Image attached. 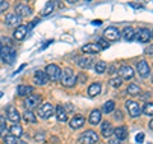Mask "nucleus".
<instances>
[{"mask_svg":"<svg viewBox=\"0 0 153 144\" xmlns=\"http://www.w3.org/2000/svg\"><path fill=\"white\" fill-rule=\"evenodd\" d=\"M61 83H63V85H65V87H74L75 83H76V78L75 75L73 73V70H71L70 68H65L63 71H61Z\"/></svg>","mask_w":153,"mask_h":144,"instance_id":"obj_1","label":"nucleus"},{"mask_svg":"<svg viewBox=\"0 0 153 144\" xmlns=\"http://www.w3.org/2000/svg\"><path fill=\"white\" fill-rule=\"evenodd\" d=\"M0 59L8 65H12L16 60V50L10 46H3L0 52Z\"/></svg>","mask_w":153,"mask_h":144,"instance_id":"obj_2","label":"nucleus"},{"mask_svg":"<svg viewBox=\"0 0 153 144\" xmlns=\"http://www.w3.org/2000/svg\"><path fill=\"white\" fill-rule=\"evenodd\" d=\"M40 103H41V96L40 94H30L26 97L25 102H23V106H25L26 110L32 111V110H35L36 107L40 106Z\"/></svg>","mask_w":153,"mask_h":144,"instance_id":"obj_3","label":"nucleus"},{"mask_svg":"<svg viewBox=\"0 0 153 144\" xmlns=\"http://www.w3.org/2000/svg\"><path fill=\"white\" fill-rule=\"evenodd\" d=\"M45 73L49 76V79L52 82H56L61 78V69L56 64H49L45 69Z\"/></svg>","mask_w":153,"mask_h":144,"instance_id":"obj_4","label":"nucleus"},{"mask_svg":"<svg viewBox=\"0 0 153 144\" xmlns=\"http://www.w3.org/2000/svg\"><path fill=\"white\" fill-rule=\"evenodd\" d=\"M37 115L40 116L41 119H50L52 115H54V107H52V105L49 103V102H46V103H42L38 106L37 108Z\"/></svg>","mask_w":153,"mask_h":144,"instance_id":"obj_5","label":"nucleus"},{"mask_svg":"<svg viewBox=\"0 0 153 144\" xmlns=\"http://www.w3.org/2000/svg\"><path fill=\"white\" fill-rule=\"evenodd\" d=\"M97 142H98V135H97V133H94L93 130L84 131L82 135L79 137L80 144H96Z\"/></svg>","mask_w":153,"mask_h":144,"instance_id":"obj_6","label":"nucleus"},{"mask_svg":"<svg viewBox=\"0 0 153 144\" xmlns=\"http://www.w3.org/2000/svg\"><path fill=\"white\" fill-rule=\"evenodd\" d=\"M125 107H126L128 112H129V115H130L131 117H138L140 115V107H139V105H138L135 101H126Z\"/></svg>","mask_w":153,"mask_h":144,"instance_id":"obj_7","label":"nucleus"},{"mask_svg":"<svg viewBox=\"0 0 153 144\" xmlns=\"http://www.w3.org/2000/svg\"><path fill=\"white\" fill-rule=\"evenodd\" d=\"M103 36L108 41H117L120 38V32L116 27H107L103 32Z\"/></svg>","mask_w":153,"mask_h":144,"instance_id":"obj_8","label":"nucleus"},{"mask_svg":"<svg viewBox=\"0 0 153 144\" xmlns=\"http://www.w3.org/2000/svg\"><path fill=\"white\" fill-rule=\"evenodd\" d=\"M14 12H16V14L18 17L27 18V17H30L32 14V9L28 7L27 4H18V5L16 7V9H14Z\"/></svg>","mask_w":153,"mask_h":144,"instance_id":"obj_9","label":"nucleus"},{"mask_svg":"<svg viewBox=\"0 0 153 144\" xmlns=\"http://www.w3.org/2000/svg\"><path fill=\"white\" fill-rule=\"evenodd\" d=\"M49 76L46 75L45 71H41V70H37L35 75H33V82L37 84V85H45L49 83Z\"/></svg>","mask_w":153,"mask_h":144,"instance_id":"obj_10","label":"nucleus"},{"mask_svg":"<svg viewBox=\"0 0 153 144\" xmlns=\"http://www.w3.org/2000/svg\"><path fill=\"white\" fill-rule=\"evenodd\" d=\"M151 37H152V33L149 30H147V28H142V30L138 31L135 33V36H134V38L139 42H148L151 40Z\"/></svg>","mask_w":153,"mask_h":144,"instance_id":"obj_11","label":"nucleus"},{"mask_svg":"<svg viewBox=\"0 0 153 144\" xmlns=\"http://www.w3.org/2000/svg\"><path fill=\"white\" fill-rule=\"evenodd\" d=\"M137 70H138V74H139L142 78H147V76L149 75V71H151L149 65H148L147 61H144V60H142L137 64Z\"/></svg>","mask_w":153,"mask_h":144,"instance_id":"obj_12","label":"nucleus"},{"mask_svg":"<svg viewBox=\"0 0 153 144\" xmlns=\"http://www.w3.org/2000/svg\"><path fill=\"white\" fill-rule=\"evenodd\" d=\"M5 24L8 27H18L19 26V23H21V17H18L16 13H9L7 14V17H5Z\"/></svg>","mask_w":153,"mask_h":144,"instance_id":"obj_13","label":"nucleus"},{"mask_svg":"<svg viewBox=\"0 0 153 144\" xmlns=\"http://www.w3.org/2000/svg\"><path fill=\"white\" fill-rule=\"evenodd\" d=\"M7 117L12 122H19V120H21V115H19L18 110L14 106H8L7 107Z\"/></svg>","mask_w":153,"mask_h":144,"instance_id":"obj_14","label":"nucleus"},{"mask_svg":"<svg viewBox=\"0 0 153 144\" xmlns=\"http://www.w3.org/2000/svg\"><path fill=\"white\" fill-rule=\"evenodd\" d=\"M119 75L121 76V78L124 79H131L133 76H134V71L133 69L130 68V66H128V65H123L120 69H119Z\"/></svg>","mask_w":153,"mask_h":144,"instance_id":"obj_15","label":"nucleus"},{"mask_svg":"<svg viewBox=\"0 0 153 144\" xmlns=\"http://www.w3.org/2000/svg\"><path fill=\"white\" fill-rule=\"evenodd\" d=\"M85 122V119L82 116V115H76V116H74L73 119L70 120V128L71 129H80Z\"/></svg>","mask_w":153,"mask_h":144,"instance_id":"obj_16","label":"nucleus"},{"mask_svg":"<svg viewBox=\"0 0 153 144\" xmlns=\"http://www.w3.org/2000/svg\"><path fill=\"white\" fill-rule=\"evenodd\" d=\"M82 51L85 54H98V52L102 51V49L100 47L98 44H87L82 47Z\"/></svg>","mask_w":153,"mask_h":144,"instance_id":"obj_17","label":"nucleus"},{"mask_svg":"<svg viewBox=\"0 0 153 144\" xmlns=\"http://www.w3.org/2000/svg\"><path fill=\"white\" fill-rule=\"evenodd\" d=\"M94 63V59L93 57H80V59H78V61H76V64H78L79 68L82 69H89L91 66L93 65Z\"/></svg>","mask_w":153,"mask_h":144,"instance_id":"obj_18","label":"nucleus"},{"mask_svg":"<svg viewBox=\"0 0 153 144\" xmlns=\"http://www.w3.org/2000/svg\"><path fill=\"white\" fill-rule=\"evenodd\" d=\"M27 27L26 26H23V24H19L17 28H16V31H14V38L18 41H22L23 38L26 37L27 35Z\"/></svg>","mask_w":153,"mask_h":144,"instance_id":"obj_19","label":"nucleus"},{"mask_svg":"<svg viewBox=\"0 0 153 144\" xmlns=\"http://www.w3.org/2000/svg\"><path fill=\"white\" fill-rule=\"evenodd\" d=\"M17 93H18V96H21V97H25V96L27 97V96L33 93V87L26 85V84H21V85H18V88H17Z\"/></svg>","mask_w":153,"mask_h":144,"instance_id":"obj_20","label":"nucleus"},{"mask_svg":"<svg viewBox=\"0 0 153 144\" xmlns=\"http://www.w3.org/2000/svg\"><path fill=\"white\" fill-rule=\"evenodd\" d=\"M101 131H102V135H103L105 138L111 137V135H112V133H114L112 125H111V124H110L108 121H103L102 126H101Z\"/></svg>","mask_w":153,"mask_h":144,"instance_id":"obj_21","label":"nucleus"},{"mask_svg":"<svg viewBox=\"0 0 153 144\" xmlns=\"http://www.w3.org/2000/svg\"><path fill=\"white\" fill-rule=\"evenodd\" d=\"M114 133H115V135H116L117 140H124V139H126V137H128V130H126L125 126H119V128H116L114 130Z\"/></svg>","mask_w":153,"mask_h":144,"instance_id":"obj_22","label":"nucleus"},{"mask_svg":"<svg viewBox=\"0 0 153 144\" xmlns=\"http://www.w3.org/2000/svg\"><path fill=\"white\" fill-rule=\"evenodd\" d=\"M23 120H25L27 124H36L37 122L36 115L32 111H30V110H26V111L23 112Z\"/></svg>","mask_w":153,"mask_h":144,"instance_id":"obj_23","label":"nucleus"},{"mask_svg":"<svg viewBox=\"0 0 153 144\" xmlns=\"http://www.w3.org/2000/svg\"><path fill=\"white\" fill-rule=\"evenodd\" d=\"M56 117L59 121H66L68 120V112L65 111V108L63 106H57L56 107Z\"/></svg>","mask_w":153,"mask_h":144,"instance_id":"obj_24","label":"nucleus"},{"mask_svg":"<svg viewBox=\"0 0 153 144\" xmlns=\"http://www.w3.org/2000/svg\"><path fill=\"white\" fill-rule=\"evenodd\" d=\"M9 131H10L12 135L17 137V138H19V137L23 135V129H22V126L19 125L18 122H14L13 125L10 126V129H9Z\"/></svg>","mask_w":153,"mask_h":144,"instance_id":"obj_25","label":"nucleus"},{"mask_svg":"<svg viewBox=\"0 0 153 144\" xmlns=\"http://www.w3.org/2000/svg\"><path fill=\"white\" fill-rule=\"evenodd\" d=\"M100 92H101V83H93V84H91L89 85V88H88V94L91 96V97H94V96H97L100 94Z\"/></svg>","mask_w":153,"mask_h":144,"instance_id":"obj_26","label":"nucleus"},{"mask_svg":"<svg viewBox=\"0 0 153 144\" xmlns=\"http://www.w3.org/2000/svg\"><path fill=\"white\" fill-rule=\"evenodd\" d=\"M100 121H101V112H100L98 110H93L89 115V122L92 124V125H97Z\"/></svg>","mask_w":153,"mask_h":144,"instance_id":"obj_27","label":"nucleus"},{"mask_svg":"<svg viewBox=\"0 0 153 144\" xmlns=\"http://www.w3.org/2000/svg\"><path fill=\"white\" fill-rule=\"evenodd\" d=\"M134 36H135V32H134L131 27H126L125 30H124V38H125L126 41L134 40Z\"/></svg>","mask_w":153,"mask_h":144,"instance_id":"obj_28","label":"nucleus"},{"mask_svg":"<svg viewBox=\"0 0 153 144\" xmlns=\"http://www.w3.org/2000/svg\"><path fill=\"white\" fill-rule=\"evenodd\" d=\"M54 9H55V4L54 1H49L45 5L44 8V10H42V16H50V14L54 12Z\"/></svg>","mask_w":153,"mask_h":144,"instance_id":"obj_29","label":"nucleus"},{"mask_svg":"<svg viewBox=\"0 0 153 144\" xmlns=\"http://www.w3.org/2000/svg\"><path fill=\"white\" fill-rule=\"evenodd\" d=\"M114 108H115V102L114 101H107V102H105V105H103L102 111L105 114H110V112L114 111Z\"/></svg>","mask_w":153,"mask_h":144,"instance_id":"obj_30","label":"nucleus"},{"mask_svg":"<svg viewBox=\"0 0 153 144\" xmlns=\"http://www.w3.org/2000/svg\"><path fill=\"white\" fill-rule=\"evenodd\" d=\"M143 114L147 116H153V102H147L143 106Z\"/></svg>","mask_w":153,"mask_h":144,"instance_id":"obj_31","label":"nucleus"},{"mask_svg":"<svg viewBox=\"0 0 153 144\" xmlns=\"http://www.w3.org/2000/svg\"><path fill=\"white\" fill-rule=\"evenodd\" d=\"M18 143H19V139L17 137L12 135V134L4 137V144H18Z\"/></svg>","mask_w":153,"mask_h":144,"instance_id":"obj_32","label":"nucleus"},{"mask_svg":"<svg viewBox=\"0 0 153 144\" xmlns=\"http://www.w3.org/2000/svg\"><path fill=\"white\" fill-rule=\"evenodd\" d=\"M128 93H130V94H133V96H137V94L140 93V88L138 87L137 84L131 83V84L128 85Z\"/></svg>","mask_w":153,"mask_h":144,"instance_id":"obj_33","label":"nucleus"},{"mask_svg":"<svg viewBox=\"0 0 153 144\" xmlns=\"http://www.w3.org/2000/svg\"><path fill=\"white\" fill-rule=\"evenodd\" d=\"M8 133V128H7V124H5V117L4 116H0V135H4Z\"/></svg>","mask_w":153,"mask_h":144,"instance_id":"obj_34","label":"nucleus"},{"mask_svg":"<svg viewBox=\"0 0 153 144\" xmlns=\"http://www.w3.org/2000/svg\"><path fill=\"white\" fill-rule=\"evenodd\" d=\"M106 63L105 61H98V63H96V66H94V69H96V73H98V74H102L105 73V70H106Z\"/></svg>","mask_w":153,"mask_h":144,"instance_id":"obj_35","label":"nucleus"},{"mask_svg":"<svg viewBox=\"0 0 153 144\" xmlns=\"http://www.w3.org/2000/svg\"><path fill=\"white\" fill-rule=\"evenodd\" d=\"M121 83H123V82H121V79H120V78H114V79L110 80V85H111V87H115V88L120 87Z\"/></svg>","mask_w":153,"mask_h":144,"instance_id":"obj_36","label":"nucleus"},{"mask_svg":"<svg viewBox=\"0 0 153 144\" xmlns=\"http://www.w3.org/2000/svg\"><path fill=\"white\" fill-rule=\"evenodd\" d=\"M8 8H9V3L7 1V0H4V1H1V3H0V14L5 12Z\"/></svg>","mask_w":153,"mask_h":144,"instance_id":"obj_37","label":"nucleus"},{"mask_svg":"<svg viewBox=\"0 0 153 144\" xmlns=\"http://www.w3.org/2000/svg\"><path fill=\"white\" fill-rule=\"evenodd\" d=\"M97 44L100 45V47H101V49L102 50H106V49H108V44H107V42L106 41H105L103 40V38H100V40H98V42H97Z\"/></svg>","mask_w":153,"mask_h":144,"instance_id":"obj_38","label":"nucleus"},{"mask_svg":"<svg viewBox=\"0 0 153 144\" xmlns=\"http://www.w3.org/2000/svg\"><path fill=\"white\" fill-rule=\"evenodd\" d=\"M135 140H137L138 144H142L143 142H144V134H143V133H139V134H138V135L135 137Z\"/></svg>","mask_w":153,"mask_h":144,"instance_id":"obj_39","label":"nucleus"},{"mask_svg":"<svg viewBox=\"0 0 153 144\" xmlns=\"http://www.w3.org/2000/svg\"><path fill=\"white\" fill-rule=\"evenodd\" d=\"M35 139H36L37 142H42V140L45 139V134H44V133H38V134H36Z\"/></svg>","mask_w":153,"mask_h":144,"instance_id":"obj_40","label":"nucleus"},{"mask_svg":"<svg viewBox=\"0 0 153 144\" xmlns=\"http://www.w3.org/2000/svg\"><path fill=\"white\" fill-rule=\"evenodd\" d=\"M146 54H147V55H153V44L149 45V46H148L147 49H146Z\"/></svg>","mask_w":153,"mask_h":144,"instance_id":"obj_41","label":"nucleus"},{"mask_svg":"<svg viewBox=\"0 0 153 144\" xmlns=\"http://www.w3.org/2000/svg\"><path fill=\"white\" fill-rule=\"evenodd\" d=\"M108 144H120V142H119L117 139H111V140L108 142Z\"/></svg>","mask_w":153,"mask_h":144,"instance_id":"obj_42","label":"nucleus"},{"mask_svg":"<svg viewBox=\"0 0 153 144\" xmlns=\"http://www.w3.org/2000/svg\"><path fill=\"white\" fill-rule=\"evenodd\" d=\"M115 119H119V120H121V119H123L120 111H117V112H116V115H115Z\"/></svg>","mask_w":153,"mask_h":144,"instance_id":"obj_43","label":"nucleus"},{"mask_svg":"<svg viewBox=\"0 0 153 144\" xmlns=\"http://www.w3.org/2000/svg\"><path fill=\"white\" fill-rule=\"evenodd\" d=\"M149 97H151V93H149V92H146V94H144V96H142V98H143V99L149 98Z\"/></svg>","mask_w":153,"mask_h":144,"instance_id":"obj_44","label":"nucleus"},{"mask_svg":"<svg viewBox=\"0 0 153 144\" xmlns=\"http://www.w3.org/2000/svg\"><path fill=\"white\" fill-rule=\"evenodd\" d=\"M92 23H93V24H97V26H101L102 24V22L100 21V19H97V21H93Z\"/></svg>","mask_w":153,"mask_h":144,"instance_id":"obj_45","label":"nucleus"},{"mask_svg":"<svg viewBox=\"0 0 153 144\" xmlns=\"http://www.w3.org/2000/svg\"><path fill=\"white\" fill-rule=\"evenodd\" d=\"M23 68H26V64H23V65H21V66H19V69H18V70H17V71H16V73H14V74H18L19 71H21Z\"/></svg>","mask_w":153,"mask_h":144,"instance_id":"obj_46","label":"nucleus"},{"mask_svg":"<svg viewBox=\"0 0 153 144\" xmlns=\"http://www.w3.org/2000/svg\"><path fill=\"white\" fill-rule=\"evenodd\" d=\"M75 1H78V0H66V3L68 4H74Z\"/></svg>","mask_w":153,"mask_h":144,"instance_id":"obj_47","label":"nucleus"},{"mask_svg":"<svg viewBox=\"0 0 153 144\" xmlns=\"http://www.w3.org/2000/svg\"><path fill=\"white\" fill-rule=\"evenodd\" d=\"M149 128L152 129V130H153V119L151 120V121H149Z\"/></svg>","mask_w":153,"mask_h":144,"instance_id":"obj_48","label":"nucleus"},{"mask_svg":"<svg viewBox=\"0 0 153 144\" xmlns=\"http://www.w3.org/2000/svg\"><path fill=\"white\" fill-rule=\"evenodd\" d=\"M18 144H27V143H26V142H21V140H19V143H18Z\"/></svg>","mask_w":153,"mask_h":144,"instance_id":"obj_49","label":"nucleus"},{"mask_svg":"<svg viewBox=\"0 0 153 144\" xmlns=\"http://www.w3.org/2000/svg\"><path fill=\"white\" fill-rule=\"evenodd\" d=\"M3 97V92H0V98H1Z\"/></svg>","mask_w":153,"mask_h":144,"instance_id":"obj_50","label":"nucleus"},{"mask_svg":"<svg viewBox=\"0 0 153 144\" xmlns=\"http://www.w3.org/2000/svg\"><path fill=\"white\" fill-rule=\"evenodd\" d=\"M0 52H1V44H0Z\"/></svg>","mask_w":153,"mask_h":144,"instance_id":"obj_51","label":"nucleus"},{"mask_svg":"<svg viewBox=\"0 0 153 144\" xmlns=\"http://www.w3.org/2000/svg\"><path fill=\"white\" fill-rule=\"evenodd\" d=\"M152 83H153V74H152Z\"/></svg>","mask_w":153,"mask_h":144,"instance_id":"obj_52","label":"nucleus"},{"mask_svg":"<svg viewBox=\"0 0 153 144\" xmlns=\"http://www.w3.org/2000/svg\"><path fill=\"white\" fill-rule=\"evenodd\" d=\"M1 1H4V0H0V3H1Z\"/></svg>","mask_w":153,"mask_h":144,"instance_id":"obj_53","label":"nucleus"},{"mask_svg":"<svg viewBox=\"0 0 153 144\" xmlns=\"http://www.w3.org/2000/svg\"><path fill=\"white\" fill-rule=\"evenodd\" d=\"M85 1H91V0H85Z\"/></svg>","mask_w":153,"mask_h":144,"instance_id":"obj_54","label":"nucleus"},{"mask_svg":"<svg viewBox=\"0 0 153 144\" xmlns=\"http://www.w3.org/2000/svg\"><path fill=\"white\" fill-rule=\"evenodd\" d=\"M152 36H153V32H152Z\"/></svg>","mask_w":153,"mask_h":144,"instance_id":"obj_55","label":"nucleus"}]
</instances>
